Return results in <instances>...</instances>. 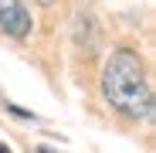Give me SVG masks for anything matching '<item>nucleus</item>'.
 Instances as JSON below:
<instances>
[{
  "label": "nucleus",
  "mask_w": 156,
  "mask_h": 153,
  "mask_svg": "<svg viewBox=\"0 0 156 153\" xmlns=\"http://www.w3.org/2000/svg\"><path fill=\"white\" fill-rule=\"evenodd\" d=\"M102 95L126 119H153V85L146 75V61L133 48H115L102 68Z\"/></svg>",
  "instance_id": "obj_1"
},
{
  "label": "nucleus",
  "mask_w": 156,
  "mask_h": 153,
  "mask_svg": "<svg viewBox=\"0 0 156 153\" xmlns=\"http://www.w3.org/2000/svg\"><path fill=\"white\" fill-rule=\"evenodd\" d=\"M0 31L17 41L31 38L34 20H31V10L24 7V0H0Z\"/></svg>",
  "instance_id": "obj_2"
},
{
  "label": "nucleus",
  "mask_w": 156,
  "mask_h": 153,
  "mask_svg": "<svg viewBox=\"0 0 156 153\" xmlns=\"http://www.w3.org/2000/svg\"><path fill=\"white\" fill-rule=\"evenodd\" d=\"M7 112H14V116H20V119H37L34 112H27V109H20V106H14V102L7 106Z\"/></svg>",
  "instance_id": "obj_3"
},
{
  "label": "nucleus",
  "mask_w": 156,
  "mask_h": 153,
  "mask_svg": "<svg viewBox=\"0 0 156 153\" xmlns=\"http://www.w3.org/2000/svg\"><path fill=\"white\" fill-rule=\"evenodd\" d=\"M37 153H55V150H51V146H37Z\"/></svg>",
  "instance_id": "obj_4"
},
{
  "label": "nucleus",
  "mask_w": 156,
  "mask_h": 153,
  "mask_svg": "<svg viewBox=\"0 0 156 153\" xmlns=\"http://www.w3.org/2000/svg\"><path fill=\"white\" fill-rule=\"evenodd\" d=\"M34 4H41V7H48V4H55V0H34Z\"/></svg>",
  "instance_id": "obj_5"
},
{
  "label": "nucleus",
  "mask_w": 156,
  "mask_h": 153,
  "mask_svg": "<svg viewBox=\"0 0 156 153\" xmlns=\"http://www.w3.org/2000/svg\"><path fill=\"white\" fill-rule=\"evenodd\" d=\"M0 153H10V146H7V143H0Z\"/></svg>",
  "instance_id": "obj_6"
}]
</instances>
